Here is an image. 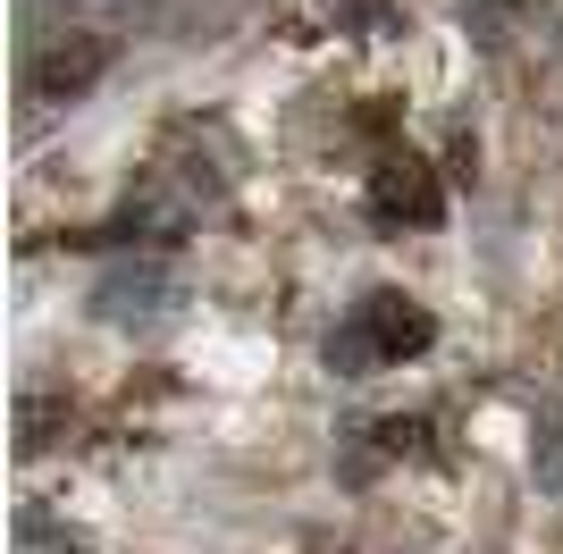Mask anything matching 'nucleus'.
<instances>
[{
	"instance_id": "nucleus-1",
	"label": "nucleus",
	"mask_w": 563,
	"mask_h": 554,
	"mask_svg": "<svg viewBox=\"0 0 563 554\" xmlns=\"http://www.w3.org/2000/svg\"><path fill=\"white\" fill-rule=\"evenodd\" d=\"M378 202H387V219H412V228H429V219H438V185H429V168L387 160V168H378Z\"/></svg>"
},
{
	"instance_id": "nucleus-2",
	"label": "nucleus",
	"mask_w": 563,
	"mask_h": 554,
	"mask_svg": "<svg viewBox=\"0 0 563 554\" xmlns=\"http://www.w3.org/2000/svg\"><path fill=\"white\" fill-rule=\"evenodd\" d=\"M101 59H110L101 43H68V51H51L43 68H34V85H43L51 101H59V92H85V85H93V68H101Z\"/></svg>"
}]
</instances>
